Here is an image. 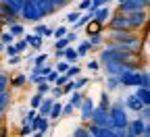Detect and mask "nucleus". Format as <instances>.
<instances>
[{"instance_id":"58","label":"nucleus","mask_w":150,"mask_h":137,"mask_svg":"<svg viewBox=\"0 0 150 137\" xmlns=\"http://www.w3.org/2000/svg\"><path fill=\"white\" fill-rule=\"evenodd\" d=\"M0 52H4V44H0Z\"/></svg>"},{"instance_id":"33","label":"nucleus","mask_w":150,"mask_h":137,"mask_svg":"<svg viewBox=\"0 0 150 137\" xmlns=\"http://www.w3.org/2000/svg\"><path fill=\"white\" fill-rule=\"evenodd\" d=\"M96 106L108 110V106H110V96H108V91H102V93H100V102H98Z\"/></svg>"},{"instance_id":"8","label":"nucleus","mask_w":150,"mask_h":137,"mask_svg":"<svg viewBox=\"0 0 150 137\" xmlns=\"http://www.w3.org/2000/svg\"><path fill=\"white\" fill-rule=\"evenodd\" d=\"M88 123H90V125H94V127H106V129H110L108 110H104V108L96 106V108H94V112H92V116H90V121H88Z\"/></svg>"},{"instance_id":"50","label":"nucleus","mask_w":150,"mask_h":137,"mask_svg":"<svg viewBox=\"0 0 150 137\" xmlns=\"http://www.w3.org/2000/svg\"><path fill=\"white\" fill-rule=\"evenodd\" d=\"M21 137H27V135H31L33 133V129H31V125H21Z\"/></svg>"},{"instance_id":"3","label":"nucleus","mask_w":150,"mask_h":137,"mask_svg":"<svg viewBox=\"0 0 150 137\" xmlns=\"http://www.w3.org/2000/svg\"><path fill=\"white\" fill-rule=\"evenodd\" d=\"M148 27V11H136L127 15V29L136 31V33H144Z\"/></svg>"},{"instance_id":"61","label":"nucleus","mask_w":150,"mask_h":137,"mask_svg":"<svg viewBox=\"0 0 150 137\" xmlns=\"http://www.w3.org/2000/svg\"><path fill=\"white\" fill-rule=\"evenodd\" d=\"M29 2H35V0H29Z\"/></svg>"},{"instance_id":"11","label":"nucleus","mask_w":150,"mask_h":137,"mask_svg":"<svg viewBox=\"0 0 150 137\" xmlns=\"http://www.w3.org/2000/svg\"><path fill=\"white\" fill-rule=\"evenodd\" d=\"M94 108H96V104H94L92 98H83L81 106L77 108V110H79V116H81V123H88V121H90V116H92Z\"/></svg>"},{"instance_id":"12","label":"nucleus","mask_w":150,"mask_h":137,"mask_svg":"<svg viewBox=\"0 0 150 137\" xmlns=\"http://www.w3.org/2000/svg\"><path fill=\"white\" fill-rule=\"evenodd\" d=\"M146 121H142L140 119V116H138V119H129V123H127V127H125V131L129 133V135H142L144 133V129H146Z\"/></svg>"},{"instance_id":"35","label":"nucleus","mask_w":150,"mask_h":137,"mask_svg":"<svg viewBox=\"0 0 150 137\" xmlns=\"http://www.w3.org/2000/svg\"><path fill=\"white\" fill-rule=\"evenodd\" d=\"M75 50H77V56H88V54H90V44H88V40L79 42V46L75 48Z\"/></svg>"},{"instance_id":"23","label":"nucleus","mask_w":150,"mask_h":137,"mask_svg":"<svg viewBox=\"0 0 150 137\" xmlns=\"http://www.w3.org/2000/svg\"><path fill=\"white\" fill-rule=\"evenodd\" d=\"M83 98H86V96H83L81 91H71V93H69V100H67V104H71L75 110H77V108L81 106V102H83Z\"/></svg>"},{"instance_id":"55","label":"nucleus","mask_w":150,"mask_h":137,"mask_svg":"<svg viewBox=\"0 0 150 137\" xmlns=\"http://www.w3.org/2000/svg\"><path fill=\"white\" fill-rule=\"evenodd\" d=\"M0 137H8V127L0 125Z\"/></svg>"},{"instance_id":"45","label":"nucleus","mask_w":150,"mask_h":137,"mask_svg":"<svg viewBox=\"0 0 150 137\" xmlns=\"http://www.w3.org/2000/svg\"><path fill=\"white\" fill-rule=\"evenodd\" d=\"M77 37H79V33H77V31H73V29H69V31L65 33V40H67L69 44H73V42H77Z\"/></svg>"},{"instance_id":"34","label":"nucleus","mask_w":150,"mask_h":137,"mask_svg":"<svg viewBox=\"0 0 150 137\" xmlns=\"http://www.w3.org/2000/svg\"><path fill=\"white\" fill-rule=\"evenodd\" d=\"M69 31V27L67 25H59L56 29H52V37L54 40H61V37H65V33Z\"/></svg>"},{"instance_id":"21","label":"nucleus","mask_w":150,"mask_h":137,"mask_svg":"<svg viewBox=\"0 0 150 137\" xmlns=\"http://www.w3.org/2000/svg\"><path fill=\"white\" fill-rule=\"evenodd\" d=\"M77 58H79V56H77V50L73 48V44H71V46H67V48L63 50V60H67L69 65L77 63Z\"/></svg>"},{"instance_id":"27","label":"nucleus","mask_w":150,"mask_h":137,"mask_svg":"<svg viewBox=\"0 0 150 137\" xmlns=\"http://www.w3.org/2000/svg\"><path fill=\"white\" fill-rule=\"evenodd\" d=\"M8 33H13L15 37H23L25 35V27H23V23H13V25H8V29H6Z\"/></svg>"},{"instance_id":"24","label":"nucleus","mask_w":150,"mask_h":137,"mask_svg":"<svg viewBox=\"0 0 150 137\" xmlns=\"http://www.w3.org/2000/svg\"><path fill=\"white\" fill-rule=\"evenodd\" d=\"M48 58H50V54H48V52H40L38 56H33V58H31V69H40L42 65H46V63H48Z\"/></svg>"},{"instance_id":"49","label":"nucleus","mask_w":150,"mask_h":137,"mask_svg":"<svg viewBox=\"0 0 150 137\" xmlns=\"http://www.w3.org/2000/svg\"><path fill=\"white\" fill-rule=\"evenodd\" d=\"M52 71H54V67H52V65H48V63H46V65H42L40 69H38V73H40L42 77H46V75H48V73H52Z\"/></svg>"},{"instance_id":"26","label":"nucleus","mask_w":150,"mask_h":137,"mask_svg":"<svg viewBox=\"0 0 150 137\" xmlns=\"http://www.w3.org/2000/svg\"><path fill=\"white\" fill-rule=\"evenodd\" d=\"M33 35L52 37V27H48V25H44V23H35V27H33Z\"/></svg>"},{"instance_id":"54","label":"nucleus","mask_w":150,"mask_h":137,"mask_svg":"<svg viewBox=\"0 0 150 137\" xmlns=\"http://www.w3.org/2000/svg\"><path fill=\"white\" fill-rule=\"evenodd\" d=\"M21 63V56H8V65L11 67H15V65H19Z\"/></svg>"},{"instance_id":"32","label":"nucleus","mask_w":150,"mask_h":137,"mask_svg":"<svg viewBox=\"0 0 150 137\" xmlns=\"http://www.w3.org/2000/svg\"><path fill=\"white\" fill-rule=\"evenodd\" d=\"M50 83H46V81H42V83H38L35 85V93H40V96H48L50 93Z\"/></svg>"},{"instance_id":"17","label":"nucleus","mask_w":150,"mask_h":137,"mask_svg":"<svg viewBox=\"0 0 150 137\" xmlns=\"http://www.w3.org/2000/svg\"><path fill=\"white\" fill-rule=\"evenodd\" d=\"M0 4H4L15 17H19V13H21L23 4H25V0H0Z\"/></svg>"},{"instance_id":"41","label":"nucleus","mask_w":150,"mask_h":137,"mask_svg":"<svg viewBox=\"0 0 150 137\" xmlns=\"http://www.w3.org/2000/svg\"><path fill=\"white\" fill-rule=\"evenodd\" d=\"M67 69H69V63H67V60H59V63H56V67H54V71L59 73V75H65Z\"/></svg>"},{"instance_id":"44","label":"nucleus","mask_w":150,"mask_h":137,"mask_svg":"<svg viewBox=\"0 0 150 137\" xmlns=\"http://www.w3.org/2000/svg\"><path fill=\"white\" fill-rule=\"evenodd\" d=\"M73 137H90V135H88L86 125H79L77 129H73Z\"/></svg>"},{"instance_id":"60","label":"nucleus","mask_w":150,"mask_h":137,"mask_svg":"<svg viewBox=\"0 0 150 137\" xmlns=\"http://www.w3.org/2000/svg\"><path fill=\"white\" fill-rule=\"evenodd\" d=\"M0 25H2V17H0Z\"/></svg>"},{"instance_id":"38","label":"nucleus","mask_w":150,"mask_h":137,"mask_svg":"<svg viewBox=\"0 0 150 137\" xmlns=\"http://www.w3.org/2000/svg\"><path fill=\"white\" fill-rule=\"evenodd\" d=\"M42 100H44V96L33 93V96H31V100H29V106H31L33 110H38V108H40V104H42Z\"/></svg>"},{"instance_id":"9","label":"nucleus","mask_w":150,"mask_h":137,"mask_svg":"<svg viewBox=\"0 0 150 137\" xmlns=\"http://www.w3.org/2000/svg\"><path fill=\"white\" fill-rule=\"evenodd\" d=\"M140 79H142V69H138V71H127V73L119 75L121 87H140Z\"/></svg>"},{"instance_id":"7","label":"nucleus","mask_w":150,"mask_h":137,"mask_svg":"<svg viewBox=\"0 0 150 137\" xmlns=\"http://www.w3.org/2000/svg\"><path fill=\"white\" fill-rule=\"evenodd\" d=\"M104 29H106V31H121V29H127V15L115 11V13L110 15V19L106 21Z\"/></svg>"},{"instance_id":"29","label":"nucleus","mask_w":150,"mask_h":137,"mask_svg":"<svg viewBox=\"0 0 150 137\" xmlns=\"http://www.w3.org/2000/svg\"><path fill=\"white\" fill-rule=\"evenodd\" d=\"M121 87V83H119V77H106V91H115V89H119Z\"/></svg>"},{"instance_id":"43","label":"nucleus","mask_w":150,"mask_h":137,"mask_svg":"<svg viewBox=\"0 0 150 137\" xmlns=\"http://www.w3.org/2000/svg\"><path fill=\"white\" fill-rule=\"evenodd\" d=\"M15 48H17V52H19V54H23L25 50H29V46H27V42L23 40V37H21V40H17V42H15Z\"/></svg>"},{"instance_id":"51","label":"nucleus","mask_w":150,"mask_h":137,"mask_svg":"<svg viewBox=\"0 0 150 137\" xmlns=\"http://www.w3.org/2000/svg\"><path fill=\"white\" fill-rule=\"evenodd\" d=\"M73 110H75V108H73L71 104H63V112H61V116H71Z\"/></svg>"},{"instance_id":"56","label":"nucleus","mask_w":150,"mask_h":137,"mask_svg":"<svg viewBox=\"0 0 150 137\" xmlns=\"http://www.w3.org/2000/svg\"><path fill=\"white\" fill-rule=\"evenodd\" d=\"M125 137H138V135H129V133H127V131H125Z\"/></svg>"},{"instance_id":"1","label":"nucleus","mask_w":150,"mask_h":137,"mask_svg":"<svg viewBox=\"0 0 150 137\" xmlns=\"http://www.w3.org/2000/svg\"><path fill=\"white\" fill-rule=\"evenodd\" d=\"M142 60V54H134V52H127L125 48H121L115 42H106L102 44V50L98 54V63L106 65V63H140Z\"/></svg>"},{"instance_id":"15","label":"nucleus","mask_w":150,"mask_h":137,"mask_svg":"<svg viewBox=\"0 0 150 137\" xmlns=\"http://www.w3.org/2000/svg\"><path fill=\"white\" fill-rule=\"evenodd\" d=\"M123 106H125V110H131V112H140L142 108H144V104L136 98V93H129L127 98H125V102H123Z\"/></svg>"},{"instance_id":"42","label":"nucleus","mask_w":150,"mask_h":137,"mask_svg":"<svg viewBox=\"0 0 150 137\" xmlns=\"http://www.w3.org/2000/svg\"><path fill=\"white\" fill-rule=\"evenodd\" d=\"M65 93H63V89L59 87V85H52L50 87V98H52V100H59V98H63Z\"/></svg>"},{"instance_id":"47","label":"nucleus","mask_w":150,"mask_h":137,"mask_svg":"<svg viewBox=\"0 0 150 137\" xmlns=\"http://www.w3.org/2000/svg\"><path fill=\"white\" fill-rule=\"evenodd\" d=\"M67 46H71L65 37H61V40H54V50H65Z\"/></svg>"},{"instance_id":"37","label":"nucleus","mask_w":150,"mask_h":137,"mask_svg":"<svg viewBox=\"0 0 150 137\" xmlns=\"http://www.w3.org/2000/svg\"><path fill=\"white\" fill-rule=\"evenodd\" d=\"M8 79H11V77L6 73H0V93L8 91Z\"/></svg>"},{"instance_id":"28","label":"nucleus","mask_w":150,"mask_h":137,"mask_svg":"<svg viewBox=\"0 0 150 137\" xmlns=\"http://www.w3.org/2000/svg\"><path fill=\"white\" fill-rule=\"evenodd\" d=\"M67 79H75V77H79L81 75V67L77 65V63H73V65H69V69H67Z\"/></svg>"},{"instance_id":"6","label":"nucleus","mask_w":150,"mask_h":137,"mask_svg":"<svg viewBox=\"0 0 150 137\" xmlns=\"http://www.w3.org/2000/svg\"><path fill=\"white\" fill-rule=\"evenodd\" d=\"M19 19H23L25 23H40V13H38L35 8V2H29V0H25V4L21 8V13H19Z\"/></svg>"},{"instance_id":"59","label":"nucleus","mask_w":150,"mask_h":137,"mask_svg":"<svg viewBox=\"0 0 150 137\" xmlns=\"http://www.w3.org/2000/svg\"><path fill=\"white\" fill-rule=\"evenodd\" d=\"M69 2H75V0H67V4H69Z\"/></svg>"},{"instance_id":"31","label":"nucleus","mask_w":150,"mask_h":137,"mask_svg":"<svg viewBox=\"0 0 150 137\" xmlns=\"http://www.w3.org/2000/svg\"><path fill=\"white\" fill-rule=\"evenodd\" d=\"M79 15H81L79 11H71V13H67V17H65V25H67V27H71V25L79 19Z\"/></svg>"},{"instance_id":"46","label":"nucleus","mask_w":150,"mask_h":137,"mask_svg":"<svg viewBox=\"0 0 150 137\" xmlns=\"http://www.w3.org/2000/svg\"><path fill=\"white\" fill-rule=\"evenodd\" d=\"M4 54H6V56H21V54L17 52V48H15V42L8 44V46H4Z\"/></svg>"},{"instance_id":"40","label":"nucleus","mask_w":150,"mask_h":137,"mask_svg":"<svg viewBox=\"0 0 150 137\" xmlns=\"http://www.w3.org/2000/svg\"><path fill=\"white\" fill-rule=\"evenodd\" d=\"M140 87H148L150 89V73L146 69H142V79H140Z\"/></svg>"},{"instance_id":"39","label":"nucleus","mask_w":150,"mask_h":137,"mask_svg":"<svg viewBox=\"0 0 150 137\" xmlns=\"http://www.w3.org/2000/svg\"><path fill=\"white\" fill-rule=\"evenodd\" d=\"M86 69H88L90 73H98V71H100V63H98V58H92V60H88Z\"/></svg>"},{"instance_id":"14","label":"nucleus","mask_w":150,"mask_h":137,"mask_svg":"<svg viewBox=\"0 0 150 137\" xmlns=\"http://www.w3.org/2000/svg\"><path fill=\"white\" fill-rule=\"evenodd\" d=\"M35 8H38V13H40L42 19H46V17L56 13V8H54V4L50 2V0H35Z\"/></svg>"},{"instance_id":"5","label":"nucleus","mask_w":150,"mask_h":137,"mask_svg":"<svg viewBox=\"0 0 150 137\" xmlns=\"http://www.w3.org/2000/svg\"><path fill=\"white\" fill-rule=\"evenodd\" d=\"M148 6H150V0H125L123 4H117V11L123 15H129L136 11H148Z\"/></svg>"},{"instance_id":"30","label":"nucleus","mask_w":150,"mask_h":137,"mask_svg":"<svg viewBox=\"0 0 150 137\" xmlns=\"http://www.w3.org/2000/svg\"><path fill=\"white\" fill-rule=\"evenodd\" d=\"M88 81H90V79H88V77H81V75H79V77H75V79H73V85H75V91H81V89H83V87L88 85Z\"/></svg>"},{"instance_id":"16","label":"nucleus","mask_w":150,"mask_h":137,"mask_svg":"<svg viewBox=\"0 0 150 137\" xmlns=\"http://www.w3.org/2000/svg\"><path fill=\"white\" fill-rule=\"evenodd\" d=\"M23 40L27 42V46H29L31 50H42V46H44V37H42V35L25 33V35H23Z\"/></svg>"},{"instance_id":"57","label":"nucleus","mask_w":150,"mask_h":137,"mask_svg":"<svg viewBox=\"0 0 150 137\" xmlns=\"http://www.w3.org/2000/svg\"><path fill=\"white\" fill-rule=\"evenodd\" d=\"M115 2H117V4H123V2H125V0H115Z\"/></svg>"},{"instance_id":"20","label":"nucleus","mask_w":150,"mask_h":137,"mask_svg":"<svg viewBox=\"0 0 150 137\" xmlns=\"http://www.w3.org/2000/svg\"><path fill=\"white\" fill-rule=\"evenodd\" d=\"M61 112H63V102H59V100H54V104H52V108H50V112H48V121H59L61 119Z\"/></svg>"},{"instance_id":"13","label":"nucleus","mask_w":150,"mask_h":137,"mask_svg":"<svg viewBox=\"0 0 150 137\" xmlns=\"http://www.w3.org/2000/svg\"><path fill=\"white\" fill-rule=\"evenodd\" d=\"M48 127H50V121H48V116L35 114V119L31 121V129H33L35 133H42V135H46V133H48Z\"/></svg>"},{"instance_id":"48","label":"nucleus","mask_w":150,"mask_h":137,"mask_svg":"<svg viewBox=\"0 0 150 137\" xmlns=\"http://www.w3.org/2000/svg\"><path fill=\"white\" fill-rule=\"evenodd\" d=\"M90 6H92V0H79V4H77V8H75V11L83 13V11H90Z\"/></svg>"},{"instance_id":"25","label":"nucleus","mask_w":150,"mask_h":137,"mask_svg":"<svg viewBox=\"0 0 150 137\" xmlns=\"http://www.w3.org/2000/svg\"><path fill=\"white\" fill-rule=\"evenodd\" d=\"M52 104H54V100H52V98H50V96H44V100H42L40 108H38V114H42V116H48V112H50Z\"/></svg>"},{"instance_id":"19","label":"nucleus","mask_w":150,"mask_h":137,"mask_svg":"<svg viewBox=\"0 0 150 137\" xmlns=\"http://www.w3.org/2000/svg\"><path fill=\"white\" fill-rule=\"evenodd\" d=\"M25 83H27V75L25 73H17L15 77L8 79V87H13V89H21V87H25Z\"/></svg>"},{"instance_id":"53","label":"nucleus","mask_w":150,"mask_h":137,"mask_svg":"<svg viewBox=\"0 0 150 137\" xmlns=\"http://www.w3.org/2000/svg\"><path fill=\"white\" fill-rule=\"evenodd\" d=\"M50 2L54 4V8H56V11L63 8V6H67V0H50Z\"/></svg>"},{"instance_id":"4","label":"nucleus","mask_w":150,"mask_h":137,"mask_svg":"<svg viewBox=\"0 0 150 137\" xmlns=\"http://www.w3.org/2000/svg\"><path fill=\"white\" fill-rule=\"evenodd\" d=\"M104 67V73H106V77L110 75V77H119V75H123V73H127V71H138L140 69V63H106V65H102Z\"/></svg>"},{"instance_id":"18","label":"nucleus","mask_w":150,"mask_h":137,"mask_svg":"<svg viewBox=\"0 0 150 137\" xmlns=\"http://www.w3.org/2000/svg\"><path fill=\"white\" fill-rule=\"evenodd\" d=\"M88 44H90V50L102 48V44H104V33H102V31H96V33L88 35Z\"/></svg>"},{"instance_id":"2","label":"nucleus","mask_w":150,"mask_h":137,"mask_svg":"<svg viewBox=\"0 0 150 137\" xmlns=\"http://www.w3.org/2000/svg\"><path fill=\"white\" fill-rule=\"evenodd\" d=\"M108 119H110V129L112 131H125V127L129 123V116H127V110L123 106V100L121 102H110Z\"/></svg>"},{"instance_id":"10","label":"nucleus","mask_w":150,"mask_h":137,"mask_svg":"<svg viewBox=\"0 0 150 137\" xmlns=\"http://www.w3.org/2000/svg\"><path fill=\"white\" fill-rule=\"evenodd\" d=\"M110 15H112L110 6H100V8H96V11H94V17H92V21L96 23V25H100V27L104 29V25H106V21H108V19H110Z\"/></svg>"},{"instance_id":"22","label":"nucleus","mask_w":150,"mask_h":137,"mask_svg":"<svg viewBox=\"0 0 150 137\" xmlns=\"http://www.w3.org/2000/svg\"><path fill=\"white\" fill-rule=\"evenodd\" d=\"M136 98L144 104V106H150V89L148 87H136Z\"/></svg>"},{"instance_id":"36","label":"nucleus","mask_w":150,"mask_h":137,"mask_svg":"<svg viewBox=\"0 0 150 137\" xmlns=\"http://www.w3.org/2000/svg\"><path fill=\"white\" fill-rule=\"evenodd\" d=\"M13 42H15V35H13V33H8V31H0V44L8 46V44H13Z\"/></svg>"},{"instance_id":"52","label":"nucleus","mask_w":150,"mask_h":137,"mask_svg":"<svg viewBox=\"0 0 150 137\" xmlns=\"http://www.w3.org/2000/svg\"><path fill=\"white\" fill-rule=\"evenodd\" d=\"M67 81H69V79H67V75H59V77H56V81H54L52 85H59V87H63Z\"/></svg>"}]
</instances>
